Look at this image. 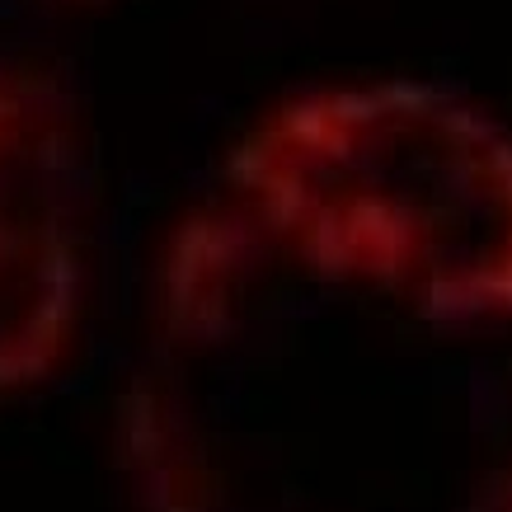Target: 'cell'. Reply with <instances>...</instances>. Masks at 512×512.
I'll return each instance as SVG.
<instances>
[{
    "label": "cell",
    "instance_id": "obj_1",
    "mask_svg": "<svg viewBox=\"0 0 512 512\" xmlns=\"http://www.w3.org/2000/svg\"><path fill=\"white\" fill-rule=\"evenodd\" d=\"M231 193L278 254L437 325L512 320V127L423 80L296 94L249 127Z\"/></svg>",
    "mask_w": 512,
    "mask_h": 512
},
{
    "label": "cell",
    "instance_id": "obj_2",
    "mask_svg": "<svg viewBox=\"0 0 512 512\" xmlns=\"http://www.w3.org/2000/svg\"><path fill=\"white\" fill-rule=\"evenodd\" d=\"M90 235V137L62 80L0 62V395L57 372L76 339Z\"/></svg>",
    "mask_w": 512,
    "mask_h": 512
},
{
    "label": "cell",
    "instance_id": "obj_3",
    "mask_svg": "<svg viewBox=\"0 0 512 512\" xmlns=\"http://www.w3.org/2000/svg\"><path fill=\"white\" fill-rule=\"evenodd\" d=\"M268 249H273L268 231L235 193L231 202L198 207L160 254V329L188 348L221 339L245 306L249 282H254Z\"/></svg>",
    "mask_w": 512,
    "mask_h": 512
},
{
    "label": "cell",
    "instance_id": "obj_4",
    "mask_svg": "<svg viewBox=\"0 0 512 512\" xmlns=\"http://www.w3.org/2000/svg\"><path fill=\"white\" fill-rule=\"evenodd\" d=\"M113 447L141 512H207L217 475L179 390L151 376L127 381L113 404Z\"/></svg>",
    "mask_w": 512,
    "mask_h": 512
},
{
    "label": "cell",
    "instance_id": "obj_5",
    "mask_svg": "<svg viewBox=\"0 0 512 512\" xmlns=\"http://www.w3.org/2000/svg\"><path fill=\"white\" fill-rule=\"evenodd\" d=\"M489 512H512V456L503 461V470H498V484H494V498H489Z\"/></svg>",
    "mask_w": 512,
    "mask_h": 512
}]
</instances>
